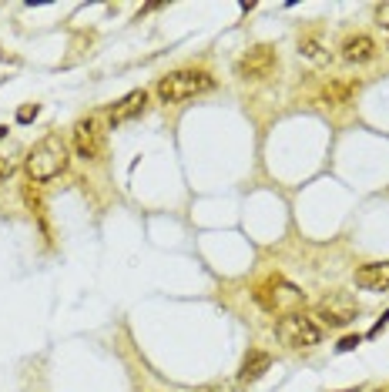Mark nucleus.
I'll list each match as a JSON object with an SVG mask.
<instances>
[{
  "mask_svg": "<svg viewBox=\"0 0 389 392\" xmlns=\"http://www.w3.org/2000/svg\"><path fill=\"white\" fill-rule=\"evenodd\" d=\"M299 54L309 60V64H329V48L319 34H302L299 37Z\"/></svg>",
  "mask_w": 389,
  "mask_h": 392,
  "instance_id": "12",
  "label": "nucleus"
},
{
  "mask_svg": "<svg viewBox=\"0 0 389 392\" xmlns=\"http://www.w3.org/2000/svg\"><path fill=\"white\" fill-rule=\"evenodd\" d=\"M342 58L349 64H369L376 58V40L369 34H349L342 40Z\"/></svg>",
  "mask_w": 389,
  "mask_h": 392,
  "instance_id": "9",
  "label": "nucleus"
},
{
  "mask_svg": "<svg viewBox=\"0 0 389 392\" xmlns=\"http://www.w3.org/2000/svg\"><path fill=\"white\" fill-rule=\"evenodd\" d=\"M0 138H7V128H4V124H0Z\"/></svg>",
  "mask_w": 389,
  "mask_h": 392,
  "instance_id": "18",
  "label": "nucleus"
},
{
  "mask_svg": "<svg viewBox=\"0 0 389 392\" xmlns=\"http://www.w3.org/2000/svg\"><path fill=\"white\" fill-rule=\"evenodd\" d=\"M316 325L322 329H346V325H353L356 315H359V302H356L349 292H329V295H322L316 302Z\"/></svg>",
  "mask_w": 389,
  "mask_h": 392,
  "instance_id": "4",
  "label": "nucleus"
},
{
  "mask_svg": "<svg viewBox=\"0 0 389 392\" xmlns=\"http://www.w3.org/2000/svg\"><path fill=\"white\" fill-rule=\"evenodd\" d=\"M275 71H279V54H275L272 44L248 48L235 64V74L242 77V81H269Z\"/></svg>",
  "mask_w": 389,
  "mask_h": 392,
  "instance_id": "6",
  "label": "nucleus"
},
{
  "mask_svg": "<svg viewBox=\"0 0 389 392\" xmlns=\"http://www.w3.org/2000/svg\"><path fill=\"white\" fill-rule=\"evenodd\" d=\"M14 171H17V161H14V158H7V155H0V181L11 178Z\"/></svg>",
  "mask_w": 389,
  "mask_h": 392,
  "instance_id": "14",
  "label": "nucleus"
},
{
  "mask_svg": "<svg viewBox=\"0 0 389 392\" xmlns=\"http://www.w3.org/2000/svg\"><path fill=\"white\" fill-rule=\"evenodd\" d=\"M215 87V77L208 71H195V67H185V71H171L158 81V97L165 104H181V101H191L198 94H208Z\"/></svg>",
  "mask_w": 389,
  "mask_h": 392,
  "instance_id": "1",
  "label": "nucleus"
},
{
  "mask_svg": "<svg viewBox=\"0 0 389 392\" xmlns=\"http://www.w3.org/2000/svg\"><path fill=\"white\" fill-rule=\"evenodd\" d=\"M356 345H359V335H349V339H342L339 342V352H353Z\"/></svg>",
  "mask_w": 389,
  "mask_h": 392,
  "instance_id": "16",
  "label": "nucleus"
},
{
  "mask_svg": "<svg viewBox=\"0 0 389 392\" xmlns=\"http://www.w3.org/2000/svg\"><path fill=\"white\" fill-rule=\"evenodd\" d=\"M144 104H148V94H144V91H131V94L121 97L118 104H111L107 121H111V124H124V121L138 118V114L144 111Z\"/></svg>",
  "mask_w": 389,
  "mask_h": 392,
  "instance_id": "10",
  "label": "nucleus"
},
{
  "mask_svg": "<svg viewBox=\"0 0 389 392\" xmlns=\"http://www.w3.org/2000/svg\"><path fill=\"white\" fill-rule=\"evenodd\" d=\"M353 278H356V285L366 288V292H386L389 288V261H369V265H359Z\"/></svg>",
  "mask_w": 389,
  "mask_h": 392,
  "instance_id": "8",
  "label": "nucleus"
},
{
  "mask_svg": "<svg viewBox=\"0 0 389 392\" xmlns=\"http://www.w3.org/2000/svg\"><path fill=\"white\" fill-rule=\"evenodd\" d=\"M359 91V84H339V81H332L322 87V94H319V104H326V107H339V104H349V97Z\"/></svg>",
  "mask_w": 389,
  "mask_h": 392,
  "instance_id": "13",
  "label": "nucleus"
},
{
  "mask_svg": "<svg viewBox=\"0 0 389 392\" xmlns=\"http://www.w3.org/2000/svg\"><path fill=\"white\" fill-rule=\"evenodd\" d=\"M275 335L289 349H312V345L322 342V329L316 325V319H309L302 312L282 315V319L275 322Z\"/></svg>",
  "mask_w": 389,
  "mask_h": 392,
  "instance_id": "5",
  "label": "nucleus"
},
{
  "mask_svg": "<svg viewBox=\"0 0 389 392\" xmlns=\"http://www.w3.org/2000/svg\"><path fill=\"white\" fill-rule=\"evenodd\" d=\"M252 298L259 302L265 312H272V315H292V312H299V305H302V292L292 285V282H285V278H279V275H272V278H265V282H259L255 285V292H252Z\"/></svg>",
  "mask_w": 389,
  "mask_h": 392,
  "instance_id": "3",
  "label": "nucleus"
},
{
  "mask_svg": "<svg viewBox=\"0 0 389 392\" xmlns=\"http://www.w3.org/2000/svg\"><path fill=\"white\" fill-rule=\"evenodd\" d=\"M24 168H27V175H31V181H37V185L54 181L68 168V148H64V141H60L58 134H48V138H41L31 148Z\"/></svg>",
  "mask_w": 389,
  "mask_h": 392,
  "instance_id": "2",
  "label": "nucleus"
},
{
  "mask_svg": "<svg viewBox=\"0 0 389 392\" xmlns=\"http://www.w3.org/2000/svg\"><path fill=\"white\" fill-rule=\"evenodd\" d=\"M71 141H74L78 158H84V161L101 158V151H105V131H101V121H97L95 114H91V118H81L71 131Z\"/></svg>",
  "mask_w": 389,
  "mask_h": 392,
  "instance_id": "7",
  "label": "nucleus"
},
{
  "mask_svg": "<svg viewBox=\"0 0 389 392\" xmlns=\"http://www.w3.org/2000/svg\"><path fill=\"white\" fill-rule=\"evenodd\" d=\"M269 369H272V356H269V352H259V349H255V352H248L245 362H242L238 382H242V386H248V382H259L262 376L269 372Z\"/></svg>",
  "mask_w": 389,
  "mask_h": 392,
  "instance_id": "11",
  "label": "nucleus"
},
{
  "mask_svg": "<svg viewBox=\"0 0 389 392\" xmlns=\"http://www.w3.org/2000/svg\"><path fill=\"white\" fill-rule=\"evenodd\" d=\"M37 111H41L37 104H24L21 111H17V121H24V124H27V121H34V118H37Z\"/></svg>",
  "mask_w": 389,
  "mask_h": 392,
  "instance_id": "15",
  "label": "nucleus"
},
{
  "mask_svg": "<svg viewBox=\"0 0 389 392\" xmlns=\"http://www.w3.org/2000/svg\"><path fill=\"white\" fill-rule=\"evenodd\" d=\"M376 13H379V21H383V24L389 27V4H383V7H379Z\"/></svg>",
  "mask_w": 389,
  "mask_h": 392,
  "instance_id": "17",
  "label": "nucleus"
}]
</instances>
